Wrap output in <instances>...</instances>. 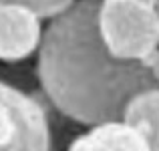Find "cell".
I'll return each mask as SVG.
<instances>
[{"label":"cell","instance_id":"8","mask_svg":"<svg viewBox=\"0 0 159 151\" xmlns=\"http://www.w3.org/2000/svg\"><path fill=\"white\" fill-rule=\"evenodd\" d=\"M143 65L147 66L149 75H151V77L159 83V44H157L155 48H153V53H151V54H149V57L143 61Z\"/></svg>","mask_w":159,"mask_h":151},{"label":"cell","instance_id":"5","mask_svg":"<svg viewBox=\"0 0 159 151\" xmlns=\"http://www.w3.org/2000/svg\"><path fill=\"white\" fill-rule=\"evenodd\" d=\"M66 151H151L139 129L123 119L91 125L70 141Z\"/></svg>","mask_w":159,"mask_h":151},{"label":"cell","instance_id":"9","mask_svg":"<svg viewBox=\"0 0 159 151\" xmlns=\"http://www.w3.org/2000/svg\"><path fill=\"white\" fill-rule=\"evenodd\" d=\"M153 6H155V12H157V16H159V0H155V4H153Z\"/></svg>","mask_w":159,"mask_h":151},{"label":"cell","instance_id":"2","mask_svg":"<svg viewBox=\"0 0 159 151\" xmlns=\"http://www.w3.org/2000/svg\"><path fill=\"white\" fill-rule=\"evenodd\" d=\"M97 26L115 57L143 62L159 44V16L143 0H99Z\"/></svg>","mask_w":159,"mask_h":151},{"label":"cell","instance_id":"7","mask_svg":"<svg viewBox=\"0 0 159 151\" xmlns=\"http://www.w3.org/2000/svg\"><path fill=\"white\" fill-rule=\"evenodd\" d=\"M10 2H18L22 6L30 8L43 20H51L57 14H61L62 10H66L75 0H10Z\"/></svg>","mask_w":159,"mask_h":151},{"label":"cell","instance_id":"1","mask_svg":"<svg viewBox=\"0 0 159 151\" xmlns=\"http://www.w3.org/2000/svg\"><path fill=\"white\" fill-rule=\"evenodd\" d=\"M99 0H75L48 20L36 48V77L57 111L79 125L121 119L131 97L159 83L141 61L111 53L97 26Z\"/></svg>","mask_w":159,"mask_h":151},{"label":"cell","instance_id":"10","mask_svg":"<svg viewBox=\"0 0 159 151\" xmlns=\"http://www.w3.org/2000/svg\"><path fill=\"white\" fill-rule=\"evenodd\" d=\"M143 2H147V4H155V0H143Z\"/></svg>","mask_w":159,"mask_h":151},{"label":"cell","instance_id":"4","mask_svg":"<svg viewBox=\"0 0 159 151\" xmlns=\"http://www.w3.org/2000/svg\"><path fill=\"white\" fill-rule=\"evenodd\" d=\"M43 18L18 2L0 0V61L20 62L36 53Z\"/></svg>","mask_w":159,"mask_h":151},{"label":"cell","instance_id":"3","mask_svg":"<svg viewBox=\"0 0 159 151\" xmlns=\"http://www.w3.org/2000/svg\"><path fill=\"white\" fill-rule=\"evenodd\" d=\"M51 149V123L43 103L0 81V151Z\"/></svg>","mask_w":159,"mask_h":151},{"label":"cell","instance_id":"6","mask_svg":"<svg viewBox=\"0 0 159 151\" xmlns=\"http://www.w3.org/2000/svg\"><path fill=\"white\" fill-rule=\"evenodd\" d=\"M121 119L139 129L151 151H159V85L131 97Z\"/></svg>","mask_w":159,"mask_h":151}]
</instances>
